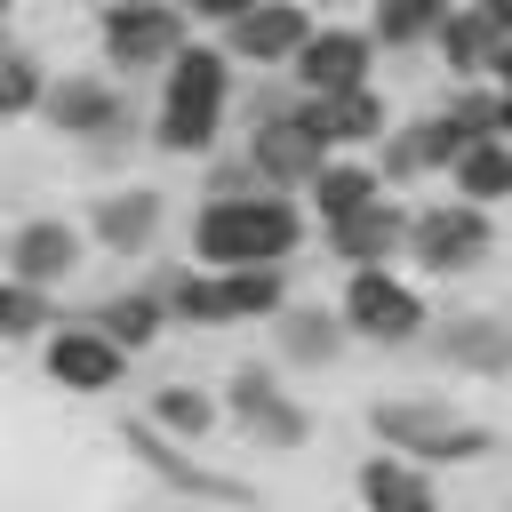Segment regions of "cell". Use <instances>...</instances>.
<instances>
[{
    "instance_id": "d6986e66",
    "label": "cell",
    "mask_w": 512,
    "mask_h": 512,
    "mask_svg": "<svg viewBox=\"0 0 512 512\" xmlns=\"http://www.w3.org/2000/svg\"><path fill=\"white\" fill-rule=\"evenodd\" d=\"M392 232H400V216L376 200V208H360V216H344V224H336V248L368 264V256H384V248H392Z\"/></svg>"
},
{
    "instance_id": "ac0fdd59",
    "label": "cell",
    "mask_w": 512,
    "mask_h": 512,
    "mask_svg": "<svg viewBox=\"0 0 512 512\" xmlns=\"http://www.w3.org/2000/svg\"><path fill=\"white\" fill-rule=\"evenodd\" d=\"M152 216H160V200H152V192H128V200H104V208H96V232H104L112 248H136V240L152 232Z\"/></svg>"
},
{
    "instance_id": "5b68a950",
    "label": "cell",
    "mask_w": 512,
    "mask_h": 512,
    "mask_svg": "<svg viewBox=\"0 0 512 512\" xmlns=\"http://www.w3.org/2000/svg\"><path fill=\"white\" fill-rule=\"evenodd\" d=\"M480 248H488L480 208H432V216H416V256H424L432 272H456V264H472Z\"/></svg>"
},
{
    "instance_id": "8992f818",
    "label": "cell",
    "mask_w": 512,
    "mask_h": 512,
    "mask_svg": "<svg viewBox=\"0 0 512 512\" xmlns=\"http://www.w3.org/2000/svg\"><path fill=\"white\" fill-rule=\"evenodd\" d=\"M344 312H352V328L392 336V344H400V336H416V320H424V312H416V296H408L400 280H384V272H360V280H352V296H344Z\"/></svg>"
},
{
    "instance_id": "4fadbf2b",
    "label": "cell",
    "mask_w": 512,
    "mask_h": 512,
    "mask_svg": "<svg viewBox=\"0 0 512 512\" xmlns=\"http://www.w3.org/2000/svg\"><path fill=\"white\" fill-rule=\"evenodd\" d=\"M232 48L240 56H296L304 48V16L296 8H248V16H232Z\"/></svg>"
},
{
    "instance_id": "4316f807",
    "label": "cell",
    "mask_w": 512,
    "mask_h": 512,
    "mask_svg": "<svg viewBox=\"0 0 512 512\" xmlns=\"http://www.w3.org/2000/svg\"><path fill=\"white\" fill-rule=\"evenodd\" d=\"M288 352L328 360V352H336V328H328V320H288Z\"/></svg>"
},
{
    "instance_id": "83f0119b",
    "label": "cell",
    "mask_w": 512,
    "mask_h": 512,
    "mask_svg": "<svg viewBox=\"0 0 512 512\" xmlns=\"http://www.w3.org/2000/svg\"><path fill=\"white\" fill-rule=\"evenodd\" d=\"M160 424L200 432V424H208V400H200V392H160Z\"/></svg>"
},
{
    "instance_id": "5bb4252c",
    "label": "cell",
    "mask_w": 512,
    "mask_h": 512,
    "mask_svg": "<svg viewBox=\"0 0 512 512\" xmlns=\"http://www.w3.org/2000/svg\"><path fill=\"white\" fill-rule=\"evenodd\" d=\"M304 128H312L320 144H328V136H376V128H384V104H376L368 88H344V96H312Z\"/></svg>"
},
{
    "instance_id": "7a4b0ae2",
    "label": "cell",
    "mask_w": 512,
    "mask_h": 512,
    "mask_svg": "<svg viewBox=\"0 0 512 512\" xmlns=\"http://www.w3.org/2000/svg\"><path fill=\"white\" fill-rule=\"evenodd\" d=\"M216 104H224V64H216L208 48L176 56V72H168V112H160V144H168V152H200V144L216 136Z\"/></svg>"
},
{
    "instance_id": "f546056e",
    "label": "cell",
    "mask_w": 512,
    "mask_h": 512,
    "mask_svg": "<svg viewBox=\"0 0 512 512\" xmlns=\"http://www.w3.org/2000/svg\"><path fill=\"white\" fill-rule=\"evenodd\" d=\"M192 8H200V16H224V24H232V16H248V0H192Z\"/></svg>"
},
{
    "instance_id": "1f68e13d",
    "label": "cell",
    "mask_w": 512,
    "mask_h": 512,
    "mask_svg": "<svg viewBox=\"0 0 512 512\" xmlns=\"http://www.w3.org/2000/svg\"><path fill=\"white\" fill-rule=\"evenodd\" d=\"M488 16H496V24H504V32H512V0H488Z\"/></svg>"
},
{
    "instance_id": "f1b7e54d",
    "label": "cell",
    "mask_w": 512,
    "mask_h": 512,
    "mask_svg": "<svg viewBox=\"0 0 512 512\" xmlns=\"http://www.w3.org/2000/svg\"><path fill=\"white\" fill-rule=\"evenodd\" d=\"M32 96H40V80H32V64H24V56H8V112H24Z\"/></svg>"
},
{
    "instance_id": "52a82bcc",
    "label": "cell",
    "mask_w": 512,
    "mask_h": 512,
    "mask_svg": "<svg viewBox=\"0 0 512 512\" xmlns=\"http://www.w3.org/2000/svg\"><path fill=\"white\" fill-rule=\"evenodd\" d=\"M176 32H184V24H176L168 8H136V0L104 16V48H112L120 64H152V56H176Z\"/></svg>"
},
{
    "instance_id": "8fae6325",
    "label": "cell",
    "mask_w": 512,
    "mask_h": 512,
    "mask_svg": "<svg viewBox=\"0 0 512 512\" xmlns=\"http://www.w3.org/2000/svg\"><path fill=\"white\" fill-rule=\"evenodd\" d=\"M48 368H56V384H72V392H104V384L120 376V352H112V336H56V344H48Z\"/></svg>"
},
{
    "instance_id": "30bf717a",
    "label": "cell",
    "mask_w": 512,
    "mask_h": 512,
    "mask_svg": "<svg viewBox=\"0 0 512 512\" xmlns=\"http://www.w3.org/2000/svg\"><path fill=\"white\" fill-rule=\"evenodd\" d=\"M80 264V240H72V224H24L16 232V280L24 288H40V280H64Z\"/></svg>"
},
{
    "instance_id": "7c38bea8",
    "label": "cell",
    "mask_w": 512,
    "mask_h": 512,
    "mask_svg": "<svg viewBox=\"0 0 512 512\" xmlns=\"http://www.w3.org/2000/svg\"><path fill=\"white\" fill-rule=\"evenodd\" d=\"M128 448H136V456H144V464H152V472H160L168 488H192V496H224V504H240V496H248L240 480H224V472H200V464H184L176 448H160V440H152L144 424H128Z\"/></svg>"
},
{
    "instance_id": "e0dca14e",
    "label": "cell",
    "mask_w": 512,
    "mask_h": 512,
    "mask_svg": "<svg viewBox=\"0 0 512 512\" xmlns=\"http://www.w3.org/2000/svg\"><path fill=\"white\" fill-rule=\"evenodd\" d=\"M360 496H368L376 512H432L424 480H416V472H400V464H384V456H376V464L360 472Z\"/></svg>"
},
{
    "instance_id": "d4e9b609",
    "label": "cell",
    "mask_w": 512,
    "mask_h": 512,
    "mask_svg": "<svg viewBox=\"0 0 512 512\" xmlns=\"http://www.w3.org/2000/svg\"><path fill=\"white\" fill-rule=\"evenodd\" d=\"M104 336H112V344H144V336H152V304H144V296L104 304Z\"/></svg>"
},
{
    "instance_id": "ba28073f",
    "label": "cell",
    "mask_w": 512,
    "mask_h": 512,
    "mask_svg": "<svg viewBox=\"0 0 512 512\" xmlns=\"http://www.w3.org/2000/svg\"><path fill=\"white\" fill-rule=\"evenodd\" d=\"M304 64V80H312V96H344V88H360V64H368V40L360 32H320V40H304L296 48Z\"/></svg>"
},
{
    "instance_id": "4dcf8cb0",
    "label": "cell",
    "mask_w": 512,
    "mask_h": 512,
    "mask_svg": "<svg viewBox=\"0 0 512 512\" xmlns=\"http://www.w3.org/2000/svg\"><path fill=\"white\" fill-rule=\"evenodd\" d=\"M488 64H496V72H504V80H512V40H504V48H496V56H488Z\"/></svg>"
},
{
    "instance_id": "7402d4cb",
    "label": "cell",
    "mask_w": 512,
    "mask_h": 512,
    "mask_svg": "<svg viewBox=\"0 0 512 512\" xmlns=\"http://www.w3.org/2000/svg\"><path fill=\"white\" fill-rule=\"evenodd\" d=\"M456 184H464V192H480V200H496V192H512V152H496V144H480V152H464V160H456Z\"/></svg>"
},
{
    "instance_id": "3957f363",
    "label": "cell",
    "mask_w": 512,
    "mask_h": 512,
    "mask_svg": "<svg viewBox=\"0 0 512 512\" xmlns=\"http://www.w3.org/2000/svg\"><path fill=\"white\" fill-rule=\"evenodd\" d=\"M272 304H280L272 264L224 272V280H176V312H184V320H256V312H272Z\"/></svg>"
},
{
    "instance_id": "44dd1931",
    "label": "cell",
    "mask_w": 512,
    "mask_h": 512,
    "mask_svg": "<svg viewBox=\"0 0 512 512\" xmlns=\"http://www.w3.org/2000/svg\"><path fill=\"white\" fill-rule=\"evenodd\" d=\"M448 352L472 360V368H504V360H512V344H504L496 320H456V328H448Z\"/></svg>"
},
{
    "instance_id": "2e32d148",
    "label": "cell",
    "mask_w": 512,
    "mask_h": 512,
    "mask_svg": "<svg viewBox=\"0 0 512 512\" xmlns=\"http://www.w3.org/2000/svg\"><path fill=\"white\" fill-rule=\"evenodd\" d=\"M56 120L80 128V136H112V128L128 120V104H120L112 88H96V80H64V88H56Z\"/></svg>"
},
{
    "instance_id": "cb8c5ba5",
    "label": "cell",
    "mask_w": 512,
    "mask_h": 512,
    "mask_svg": "<svg viewBox=\"0 0 512 512\" xmlns=\"http://www.w3.org/2000/svg\"><path fill=\"white\" fill-rule=\"evenodd\" d=\"M496 32H504L496 16H456V24H448V56H456V64H488V56H496V48H488Z\"/></svg>"
},
{
    "instance_id": "603a6c76",
    "label": "cell",
    "mask_w": 512,
    "mask_h": 512,
    "mask_svg": "<svg viewBox=\"0 0 512 512\" xmlns=\"http://www.w3.org/2000/svg\"><path fill=\"white\" fill-rule=\"evenodd\" d=\"M440 8H448V0H376V32H384V40H416V32L440 24Z\"/></svg>"
},
{
    "instance_id": "484cf974",
    "label": "cell",
    "mask_w": 512,
    "mask_h": 512,
    "mask_svg": "<svg viewBox=\"0 0 512 512\" xmlns=\"http://www.w3.org/2000/svg\"><path fill=\"white\" fill-rule=\"evenodd\" d=\"M0 328H8V336H32V328H40V296H32L24 280L8 288V304H0Z\"/></svg>"
},
{
    "instance_id": "d6a6232c",
    "label": "cell",
    "mask_w": 512,
    "mask_h": 512,
    "mask_svg": "<svg viewBox=\"0 0 512 512\" xmlns=\"http://www.w3.org/2000/svg\"><path fill=\"white\" fill-rule=\"evenodd\" d=\"M496 120H504V128H512V96H504V104H496Z\"/></svg>"
},
{
    "instance_id": "277c9868",
    "label": "cell",
    "mask_w": 512,
    "mask_h": 512,
    "mask_svg": "<svg viewBox=\"0 0 512 512\" xmlns=\"http://www.w3.org/2000/svg\"><path fill=\"white\" fill-rule=\"evenodd\" d=\"M376 432L392 448H416V456H480L488 448V432L448 416V408H376Z\"/></svg>"
},
{
    "instance_id": "ffe728a7",
    "label": "cell",
    "mask_w": 512,
    "mask_h": 512,
    "mask_svg": "<svg viewBox=\"0 0 512 512\" xmlns=\"http://www.w3.org/2000/svg\"><path fill=\"white\" fill-rule=\"evenodd\" d=\"M320 208L344 224V216H360V208H376V176L368 168H320Z\"/></svg>"
},
{
    "instance_id": "9a60e30c",
    "label": "cell",
    "mask_w": 512,
    "mask_h": 512,
    "mask_svg": "<svg viewBox=\"0 0 512 512\" xmlns=\"http://www.w3.org/2000/svg\"><path fill=\"white\" fill-rule=\"evenodd\" d=\"M256 168H272V176H320V136L304 120H272V128H256Z\"/></svg>"
},
{
    "instance_id": "6da1fadb",
    "label": "cell",
    "mask_w": 512,
    "mask_h": 512,
    "mask_svg": "<svg viewBox=\"0 0 512 512\" xmlns=\"http://www.w3.org/2000/svg\"><path fill=\"white\" fill-rule=\"evenodd\" d=\"M288 240H296V216L280 200H216L200 216V256H216L232 272H256V264L288 256Z\"/></svg>"
},
{
    "instance_id": "9c48e42d",
    "label": "cell",
    "mask_w": 512,
    "mask_h": 512,
    "mask_svg": "<svg viewBox=\"0 0 512 512\" xmlns=\"http://www.w3.org/2000/svg\"><path fill=\"white\" fill-rule=\"evenodd\" d=\"M232 416H240L248 432H264L272 448H296V440H304V416H296V408H288L256 368H248V376H232Z\"/></svg>"
}]
</instances>
